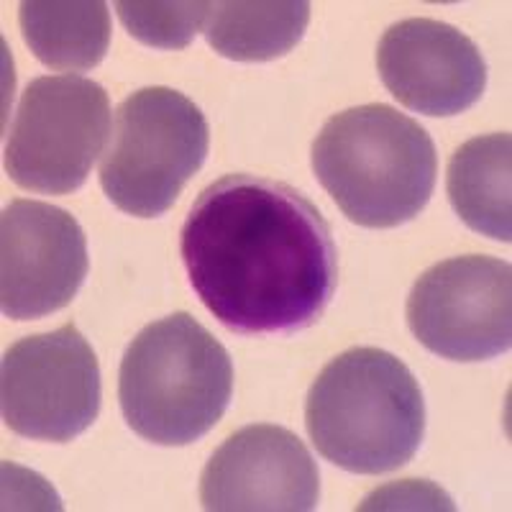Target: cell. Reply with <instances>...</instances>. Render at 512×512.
Wrapping results in <instances>:
<instances>
[{
  "label": "cell",
  "instance_id": "1",
  "mask_svg": "<svg viewBox=\"0 0 512 512\" xmlns=\"http://www.w3.org/2000/svg\"><path fill=\"white\" fill-rule=\"evenodd\" d=\"M180 256L200 303L239 336L305 331L338 285L323 213L287 182L226 175L192 203Z\"/></svg>",
  "mask_w": 512,
  "mask_h": 512
},
{
  "label": "cell",
  "instance_id": "2",
  "mask_svg": "<svg viewBox=\"0 0 512 512\" xmlns=\"http://www.w3.org/2000/svg\"><path fill=\"white\" fill-rule=\"evenodd\" d=\"M305 428L318 454L344 472H395L423 443V392L395 354L356 346L328 361L313 382Z\"/></svg>",
  "mask_w": 512,
  "mask_h": 512
},
{
  "label": "cell",
  "instance_id": "3",
  "mask_svg": "<svg viewBox=\"0 0 512 512\" xmlns=\"http://www.w3.org/2000/svg\"><path fill=\"white\" fill-rule=\"evenodd\" d=\"M313 172L351 223L397 228L431 200L436 144L392 105H359L323 123L313 141Z\"/></svg>",
  "mask_w": 512,
  "mask_h": 512
},
{
  "label": "cell",
  "instance_id": "4",
  "mask_svg": "<svg viewBox=\"0 0 512 512\" xmlns=\"http://www.w3.org/2000/svg\"><path fill=\"white\" fill-rule=\"evenodd\" d=\"M231 395V356L190 313L149 323L118 369V405L128 428L157 446H190L208 436Z\"/></svg>",
  "mask_w": 512,
  "mask_h": 512
},
{
  "label": "cell",
  "instance_id": "5",
  "mask_svg": "<svg viewBox=\"0 0 512 512\" xmlns=\"http://www.w3.org/2000/svg\"><path fill=\"white\" fill-rule=\"evenodd\" d=\"M210 149L198 105L172 88H141L118 105L100 187L128 216H164Z\"/></svg>",
  "mask_w": 512,
  "mask_h": 512
},
{
  "label": "cell",
  "instance_id": "6",
  "mask_svg": "<svg viewBox=\"0 0 512 512\" xmlns=\"http://www.w3.org/2000/svg\"><path fill=\"white\" fill-rule=\"evenodd\" d=\"M111 134V100L80 75L29 82L18 100L3 164L18 187L67 195L85 185Z\"/></svg>",
  "mask_w": 512,
  "mask_h": 512
},
{
  "label": "cell",
  "instance_id": "7",
  "mask_svg": "<svg viewBox=\"0 0 512 512\" xmlns=\"http://www.w3.org/2000/svg\"><path fill=\"white\" fill-rule=\"evenodd\" d=\"M3 423L31 441L70 443L100 413V364L75 323L21 338L0 367Z\"/></svg>",
  "mask_w": 512,
  "mask_h": 512
},
{
  "label": "cell",
  "instance_id": "8",
  "mask_svg": "<svg viewBox=\"0 0 512 512\" xmlns=\"http://www.w3.org/2000/svg\"><path fill=\"white\" fill-rule=\"evenodd\" d=\"M405 318L420 344L448 361H487L512 346V267L469 254L433 264L408 295Z\"/></svg>",
  "mask_w": 512,
  "mask_h": 512
},
{
  "label": "cell",
  "instance_id": "9",
  "mask_svg": "<svg viewBox=\"0 0 512 512\" xmlns=\"http://www.w3.org/2000/svg\"><path fill=\"white\" fill-rule=\"evenodd\" d=\"M88 239L75 216L39 200H13L0 221V308L34 320L67 308L88 277Z\"/></svg>",
  "mask_w": 512,
  "mask_h": 512
},
{
  "label": "cell",
  "instance_id": "10",
  "mask_svg": "<svg viewBox=\"0 0 512 512\" xmlns=\"http://www.w3.org/2000/svg\"><path fill=\"white\" fill-rule=\"evenodd\" d=\"M318 497L320 474L308 446L269 423L226 438L200 477V502L210 512H308Z\"/></svg>",
  "mask_w": 512,
  "mask_h": 512
},
{
  "label": "cell",
  "instance_id": "11",
  "mask_svg": "<svg viewBox=\"0 0 512 512\" xmlns=\"http://www.w3.org/2000/svg\"><path fill=\"white\" fill-rule=\"evenodd\" d=\"M377 70L405 108L433 118L469 111L487 88V62L477 44L433 18H405L384 31Z\"/></svg>",
  "mask_w": 512,
  "mask_h": 512
},
{
  "label": "cell",
  "instance_id": "12",
  "mask_svg": "<svg viewBox=\"0 0 512 512\" xmlns=\"http://www.w3.org/2000/svg\"><path fill=\"white\" fill-rule=\"evenodd\" d=\"M448 203L472 231L512 241V136L487 134L469 139L446 169Z\"/></svg>",
  "mask_w": 512,
  "mask_h": 512
},
{
  "label": "cell",
  "instance_id": "13",
  "mask_svg": "<svg viewBox=\"0 0 512 512\" xmlns=\"http://www.w3.org/2000/svg\"><path fill=\"white\" fill-rule=\"evenodd\" d=\"M18 24L31 54L52 70H93L111 47V11L103 0H24Z\"/></svg>",
  "mask_w": 512,
  "mask_h": 512
},
{
  "label": "cell",
  "instance_id": "14",
  "mask_svg": "<svg viewBox=\"0 0 512 512\" xmlns=\"http://www.w3.org/2000/svg\"><path fill=\"white\" fill-rule=\"evenodd\" d=\"M310 24L305 0H221L203 34L210 49L233 62H269L300 44Z\"/></svg>",
  "mask_w": 512,
  "mask_h": 512
},
{
  "label": "cell",
  "instance_id": "15",
  "mask_svg": "<svg viewBox=\"0 0 512 512\" xmlns=\"http://www.w3.org/2000/svg\"><path fill=\"white\" fill-rule=\"evenodd\" d=\"M213 3H141V0H121L116 13L123 29L136 41L154 49H185L200 31L205 29Z\"/></svg>",
  "mask_w": 512,
  "mask_h": 512
}]
</instances>
